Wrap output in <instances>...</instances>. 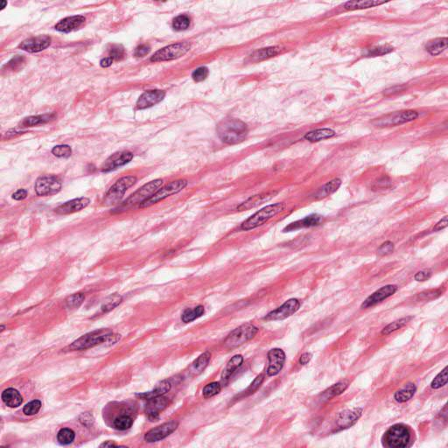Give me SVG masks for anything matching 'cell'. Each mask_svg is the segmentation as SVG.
<instances>
[{
	"instance_id": "obj_6",
	"label": "cell",
	"mask_w": 448,
	"mask_h": 448,
	"mask_svg": "<svg viewBox=\"0 0 448 448\" xmlns=\"http://www.w3.org/2000/svg\"><path fill=\"white\" fill-rule=\"evenodd\" d=\"M190 48H191V45L188 42L172 44V45L158 50L151 57V61L161 62V61H173L175 59H179L183 55H185L189 51Z\"/></svg>"
},
{
	"instance_id": "obj_2",
	"label": "cell",
	"mask_w": 448,
	"mask_h": 448,
	"mask_svg": "<svg viewBox=\"0 0 448 448\" xmlns=\"http://www.w3.org/2000/svg\"><path fill=\"white\" fill-rule=\"evenodd\" d=\"M120 339V335H114L110 331L101 329L83 335L74 341L70 348L71 350H83L93 348L102 343H115Z\"/></svg>"
},
{
	"instance_id": "obj_42",
	"label": "cell",
	"mask_w": 448,
	"mask_h": 448,
	"mask_svg": "<svg viewBox=\"0 0 448 448\" xmlns=\"http://www.w3.org/2000/svg\"><path fill=\"white\" fill-rule=\"evenodd\" d=\"M190 21L191 19L187 15H179L174 18L173 21V28L175 31L187 30L190 26Z\"/></svg>"
},
{
	"instance_id": "obj_53",
	"label": "cell",
	"mask_w": 448,
	"mask_h": 448,
	"mask_svg": "<svg viewBox=\"0 0 448 448\" xmlns=\"http://www.w3.org/2000/svg\"><path fill=\"white\" fill-rule=\"evenodd\" d=\"M264 377H265L264 375H259L257 378L253 381V383L251 384V386H250V387L247 389V391H246V395H247V396H248V395H251L254 392H257V390H258V388L261 386L262 383L264 382V379H265Z\"/></svg>"
},
{
	"instance_id": "obj_29",
	"label": "cell",
	"mask_w": 448,
	"mask_h": 448,
	"mask_svg": "<svg viewBox=\"0 0 448 448\" xmlns=\"http://www.w3.org/2000/svg\"><path fill=\"white\" fill-rule=\"evenodd\" d=\"M170 389H171V383L167 380H165V381H162L161 383H158L156 387L154 388L152 391L141 393V394H138L137 396H140L143 399L149 400V399H152L154 397L163 396L166 392H169Z\"/></svg>"
},
{
	"instance_id": "obj_51",
	"label": "cell",
	"mask_w": 448,
	"mask_h": 448,
	"mask_svg": "<svg viewBox=\"0 0 448 448\" xmlns=\"http://www.w3.org/2000/svg\"><path fill=\"white\" fill-rule=\"evenodd\" d=\"M41 407V403L39 400H34L24 406L23 412L27 416H32L38 413Z\"/></svg>"
},
{
	"instance_id": "obj_54",
	"label": "cell",
	"mask_w": 448,
	"mask_h": 448,
	"mask_svg": "<svg viewBox=\"0 0 448 448\" xmlns=\"http://www.w3.org/2000/svg\"><path fill=\"white\" fill-rule=\"evenodd\" d=\"M393 251H394V244L391 241H387L379 247L377 253L380 256H386Z\"/></svg>"
},
{
	"instance_id": "obj_32",
	"label": "cell",
	"mask_w": 448,
	"mask_h": 448,
	"mask_svg": "<svg viewBox=\"0 0 448 448\" xmlns=\"http://www.w3.org/2000/svg\"><path fill=\"white\" fill-rule=\"evenodd\" d=\"M448 40L447 38H438V39H432L429 42H427L426 45V49L430 54L435 56L444 52L445 50L448 48Z\"/></svg>"
},
{
	"instance_id": "obj_63",
	"label": "cell",
	"mask_w": 448,
	"mask_h": 448,
	"mask_svg": "<svg viewBox=\"0 0 448 448\" xmlns=\"http://www.w3.org/2000/svg\"><path fill=\"white\" fill-rule=\"evenodd\" d=\"M7 4V2L6 1H2V5H1V10H3L4 8V5Z\"/></svg>"
},
{
	"instance_id": "obj_44",
	"label": "cell",
	"mask_w": 448,
	"mask_h": 448,
	"mask_svg": "<svg viewBox=\"0 0 448 448\" xmlns=\"http://www.w3.org/2000/svg\"><path fill=\"white\" fill-rule=\"evenodd\" d=\"M393 51V48L390 45H381V46H376L374 48H370L367 51V56H381L387 54Z\"/></svg>"
},
{
	"instance_id": "obj_22",
	"label": "cell",
	"mask_w": 448,
	"mask_h": 448,
	"mask_svg": "<svg viewBox=\"0 0 448 448\" xmlns=\"http://www.w3.org/2000/svg\"><path fill=\"white\" fill-rule=\"evenodd\" d=\"M361 409L344 411L342 412H340L336 418V425L340 429H346L348 427H351L353 425H355L357 422V420L361 417Z\"/></svg>"
},
{
	"instance_id": "obj_24",
	"label": "cell",
	"mask_w": 448,
	"mask_h": 448,
	"mask_svg": "<svg viewBox=\"0 0 448 448\" xmlns=\"http://www.w3.org/2000/svg\"><path fill=\"white\" fill-rule=\"evenodd\" d=\"M276 195H277V192H270V193H266V194H261V195L251 196V198H249L248 200H245L242 204L239 205L237 207V210L244 211V210L254 209L257 206L263 204L264 202L270 200Z\"/></svg>"
},
{
	"instance_id": "obj_7",
	"label": "cell",
	"mask_w": 448,
	"mask_h": 448,
	"mask_svg": "<svg viewBox=\"0 0 448 448\" xmlns=\"http://www.w3.org/2000/svg\"><path fill=\"white\" fill-rule=\"evenodd\" d=\"M418 118V113L415 110H403L385 115L382 118L376 119L372 124L376 127L396 126L405 123L412 122Z\"/></svg>"
},
{
	"instance_id": "obj_57",
	"label": "cell",
	"mask_w": 448,
	"mask_h": 448,
	"mask_svg": "<svg viewBox=\"0 0 448 448\" xmlns=\"http://www.w3.org/2000/svg\"><path fill=\"white\" fill-rule=\"evenodd\" d=\"M448 225V215H446L444 217L442 218L440 220V222H437L435 224V226L433 228V231H440L442 230L446 229Z\"/></svg>"
},
{
	"instance_id": "obj_28",
	"label": "cell",
	"mask_w": 448,
	"mask_h": 448,
	"mask_svg": "<svg viewBox=\"0 0 448 448\" xmlns=\"http://www.w3.org/2000/svg\"><path fill=\"white\" fill-rule=\"evenodd\" d=\"M385 1H379V0H354L348 1L344 4V8L348 11H356V10H362V9L372 8L378 6L381 4H385Z\"/></svg>"
},
{
	"instance_id": "obj_62",
	"label": "cell",
	"mask_w": 448,
	"mask_h": 448,
	"mask_svg": "<svg viewBox=\"0 0 448 448\" xmlns=\"http://www.w3.org/2000/svg\"><path fill=\"white\" fill-rule=\"evenodd\" d=\"M101 447H117V445L114 444L113 442H107V443H104V444L101 445Z\"/></svg>"
},
{
	"instance_id": "obj_52",
	"label": "cell",
	"mask_w": 448,
	"mask_h": 448,
	"mask_svg": "<svg viewBox=\"0 0 448 448\" xmlns=\"http://www.w3.org/2000/svg\"><path fill=\"white\" fill-rule=\"evenodd\" d=\"M209 71L208 70V68L206 67H200L198 69H196L193 74H192V77L194 79V81H196V83H200L202 81H204L205 79L208 77L209 75Z\"/></svg>"
},
{
	"instance_id": "obj_47",
	"label": "cell",
	"mask_w": 448,
	"mask_h": 448,
	"mask_svg": "<svg viewBox=\"0 0 448 448\" xmlns=\"http://www.w3.org/2000/svg\"><path fill=\"white\" fill-rule=\"evenodd\" d=\"M85 296L83 293H76L72 296H70L68 300H66V306L69 309H74L79 307L81 305L83 304L84 301Z\"/></svg>"
},
{
	"instance_id": "obj_58",
	"label": "cell",
	"mask_w": 448,
	"mask_h": 448,
	"mask_svg": "<svg viewBox=\"0 0 448 448\" xmlns=\"http://www.w3.org/2000/svg\"><path fill=\"white\" fill-rule=\"evenodd\" d=\"M27 196V191L26 189H18L13 195V199L16 200H22L26 199Z\"/></svg>"
},
{
	"instance_id": "obj_41",
	"label": "cell",
	"mask_w": 448,
	"mask_h": 448,
	"mask_svg": "<svg viewBox=\"0 0 448 448\" xmlns=\"http://www.w3.org/2000/svg\"><path fill=\"white\" fill-rule=\"evenodd\" d=\"M121 302H122V297L118 295V294H113L111 296L108 297L105 300V302L102 305L101 308H102L103 312L107 313V312L111 311L115 307H117Z\"/></svg>"
},
{
	"instance_id": "obj_27",
	"label": "cell",
	"mask_w": 448,
	"mask_h": 448,
	"mask_svg": "<svg viewBox=\"0 0 448 448\" xmlns=\"http://www.w3.org/2000/svg\"><path fill=\"white\" fill-rule=\"evenodd\" d=\"M2 400L9 407L16 408L21 405L23 398L17 390L9 388L2 393Z\"/></svg>"
},
{
	"instance_id": "obj_13",
	"label": "cell",
	"mask_w": 448,
	"mask_h": 448,
	"mask_svg": "<svg viewBox=\"0 0 448 448\" xmlns=\"http://www.w3.org/2000/svg\"><path fill=\"white\" fill-rule=\"evenodd\" d=\"M133 159L131 152H118L109 156L101 166L103 173H109L128 164Z\"/></svg>"
},
{
	"instance_id": "obj_25",
	"label": "cell",
	"mask_w": 448,
	"mask_h": 448,
	"mask_svg": "<svg viewBox=\"0 0 448 448\" xmlns=\"http://www.w3.org/2000/svg\"><path fill=\"white\" fill-rule=\"evenodd\" d=\"M335 136V131L329 128H322L309 131L304 136V139L309 142L315 143L322 140H328Z\"/></svg>"
},
{
	"instance_id": "obj_40",
	"label": "cell",
	"mask_w": 448,
	"mask_h": 448,
	"mask_svg": "<svg viewBox=\"0 0 448 448\" xmlns=\"http://www.w3.org/2000/svg\"><path fill=\"white\" fill-rule=\"evenodd\" d=\"M347 387H348L347 383L340 382V383H336V384H334L329 389H327L326 392L323 393V396H324L325 399H330L332 397H335V396L340 395L342 392L346 391Z\"/></svg>"
},
{
	"instance_id": "obj_16",
	"label": "cell",
	"mask_w": 448,
	"mask_h": 448,
	"mask_svg": "<svg viewBox=\"0 0 448 448\" xmlns=\"http://www.w3.org/2000/svg\"><path fill=\"white\" fill-rule=\"evenodd\" d=\"M177 427H178V423L175 421L165 423L161 426L157 427L156 428H153L151 431H149L144 435V440L149 443H152V442H157V441L164 440L171 433H173L177 429Z\"/></svg>"
},
{
	"instance_id": "obj_33",
	"label": "cell",
	"mask_w": 448,
	"mask_h": 448,
	"mask_svg": "<svg viewBox=\"0 0 448 448\" xmlns=\"http://www.w3.org/2000/svg\"><path fill=\"white\" fill-rule=\"evenodd\" d=\"M243 362H244V357H242L241 355H236L235 357H232L230 361L228 362L226 368H225V370L222 373V381L227 382L231 377V375L233 374L235 370H237L240 366L242 365Z\"/></svg>"
},
{
	"instance_id": "obj_34",
	"label": "cell",
	"mask_w": 448,
	"mask_h": 448,
	"mask_svg": "<svg viewBox=\"0 0 448 448\" xmlns=\"http://www.w3.org/2000/svg\"><path fill=\"white\" fill-rule=\"evenodd\" d=\"M417 388L413 383H407L405 387L402 388L395 393L394 397L398 403H405L412 398Z\"/></svg>"
},
{
	"instance_id": "obj_9",
	"label": "cell",
	"mask_w": 448,
	"mask_h": 448,
	"mask_svg": "<svg viewBox=\"0 0 448 448\" xmlns=\"http://www.w3.org/2000/svg\"><path fill=\"white\" fill-rule=\"evenodd\" d=\"M257 331L258 329L252 324H244L231 332L225 340V345L228 348H236L254 338Z\"/></svg>"
},
{
	"instance_id": "obj_38",
	"label": "cell",
	"mask_w": 448,
	"mask_h": 448,
	"mask_svg": "<svg viewBox=\"0 0 448 448\" xmlns=\"http://www.w3.org/2000/svg\"><path fill=\"white\" fill-rule=\"evenodd\" d=\"M412 319V317L402 318V319L397 320L396 322H392L391 324H389L388 326L383 328V330H382V335H391L393 332L398 330V329L402 328L403 326H405Z\"/></svg>"
},
{
	"instance_id": "obj_11",
	"label": "cell",
	"mask_w": 448,
	"mask_h": 448,
	"mask_svg": "<svg viewBox=\"0 0 448 448\" xmlns=\"http://www.w3.org/2000/svg\"><path fill=\"white\" fill-rule=\"evenodd\" d=\"M61 179L54 175H44L37 179L35 182V192L39 196H50L61 191Z\"/></svg>"
},
{
	"instance_id": "obj_61",
	"label": "cell",
	"mask_w": 448,
	"mask_h": 448,
	"mask_svg": "<svg viewBox=\"0 0 448 448\" xmlns=\"http://www.w3.org/2000/svg\"><path fill=\"white\" fill-rule=\"evenodd\" d=\"M112 63H113V60L109 56L105 57L104 59H102L100 61V65L103 68H109V67L112 65Z\"/></svg>"
},
{
	"instance_id": "obj_60",
	"label": "cell",
	"mask_w": 448,
	"mask_h": 448,
	"mask_svg": "<svg viewBox=\"0 0 448 448\" xmlns=\"http://www.w3.org/2000/svg\"><path fill=\"white\" fill-rule=\"evenodd\" d=\"M312 359V354L310 353H305L300 358V363L301 365H305L307 364L309 361Z\"/></svg>"
},
{
	"instance_id": "obj_37",
	"label": "cell",
	"mask_w": 448,
	"mask_h": 448,
	"mask_svg": "<svg viewBox=\"0 0 448 448\" xmlns=\"http://www.w3.org/2000/svg\"><path fill=\"white\" fill-rule=\"evenodd\" d=\"M133 424L132 418L128 415H119L113 420V427L119 431H125L131 428Z\"/></svg>"
},
{
	"instance_id": "obj_3",
	"label": "cell",
	"mask_w": 448,
	"mask_h": 448,
	"mask_svg": "<svg viewBox=\"0 0 448 448\" xmlns=\"http://www.w3.org/2000/svg\"><path fill=\"white\" fill-rule=\"evenodd\" d=\"M286 209L285 203H275V204L266 206L265 208L260 209L256 213L252 215L251 217L245 220L242 225L241 230L244 231H251L257 229L258 227L264 225L266 222H268L271 218L274 217L277 215L281 213Z\"/></svg>"
},
{
	"instance_id": "obj_4",
	"label": "cell",
	"mask_w": 448,
	"mask_h": 448,
	"mask_svg": "<svg viewBox=\"0 0 448 448\" xmlns=\"http://www.w3.org/2000/svg\"><path fill=\"white\" fill-rule=\"evenodd\" d=\"M383 440V444L388 448H407L411 442V431L405 425L396 424L388 429Z\"/></svg>"
},
{
	"instance_id": "obj_30",
	"label": "cell",
	"mask_w": 448,
	"mask_h": 448,
	"mask_svg": "<svg viewBox=\"0 0 448 448\" xmlns=\"http://www.w3.org/2000/svg\"><path fill=\"white\" fill-rule=\"evenodd\" d=\"M55 118L54 114H44V115H37V116H31L25 118L21 123L23 127H34L40 125H44L47 123L52 121Z\"/></svg>"
},
{
	"instance_id": "obj_56",
	"label": "cell",
	"mask_w": 448,
	"mask_h": 448,
	"mask_svg": "<svg viewBox=\"0 0 448 448\" xmlns=\"http://www.w3.org/2000/svg\"><path fill=\"white\" fill-rule=\"evenodd\" d=\"M431 270H421V271H418L416 273V275L414 276V279L416 281H427L428 279L431 278Z\"/></svg>"
},
{
	"instance_id": "obj_20",
	"label": "cell",
	"mask_w": 448,
	"mask_h": 448,
	"mask_svg": "<svg viewBox=\"0 0 448 448\" xmlns=\"http://www.w3.org/2000/svg\"><path fill=\"white\" fill-rule=\"evenodd\" d=\"M85 21L86 18L81 15L65 18L58 22L54 28L61 33H70L80 29L85 24Z\"/></svg>"
},
{
	"instance_id": "obj_45",
	"label": "cell",
	"mask_w": 448,
	"mask_h": 448,
	"mask_svg": "<svg viewBox=\"0 0 448 448\" xmlns=\"http://www.w3.org/2000/svg\"><path fill=\"white\" fill-rule=\"evenodd\" d=\"M448 367H446L444 370H442L440 373L436 376L435 378L432 380L431 383V387L434 390L440 389L443 387L448 383Z\"/></svg>"
},
{
	"instance_id": "obj_21",
	"label": "cell",
	"mask_w": 448,
	"mask_h": 448,
	"mask_svg": "<svg viewBox=\"0 0 448 448\" xmlns=\"http://www.w3.org/2000/svg\"><path fill=\"white\" fill-rule=\"evenodd\" d=\"M322 220L323 218L322 215H319L317 214H313L301 220H298L296 222L290 223L284 229L283 231L284 232H291V231H298V230L305 229V228L318 226L322 223Z\"/></svg>"
},
{
	"instance_id": "obj_64",
	"label": "cell",
	"mask_w": 448,
	"mask_h": 448,
	"mask_svg": "<svg viewBox=\"0 0 448 448\" xmlns=\"http://www.w3.org/2000/svg\"><path fill=\"white\" fill-rule=\"evenodd\" d=\"M4 326H1V332H3V331H4Z\"/></svg>"
},
{
	"instance_id": "obj_12",
	"label": "cell",
	"mask_w": 448,
	"mask_h": 448,
	"mask_svg": "<svg viewBox=\"0 0 448 448\" xmlns=\"http://www.w3.org/2000/svg\"><path fill=\"white\" fill-rule=\"evenodd\" d=\"M300 302L297 299H291L279 307L271 311L265 317L266 321H282L290 317L300 309Z\"/></svg>"
},
{
	"instance_id": "obj_10",
	"label": "cell",
	"mask_w": 448,
	"mask_h": 448,
	"mask_svg": "<svg viewBox=\"0 0 448 448\" xmlns=\"http://www.w3.org/2000/svg\"><path fill=\"white\" fill-rule=\"evenodd\" d=\"M187 186V181L185 179H179V180H176V181L169 183L165 187L159 189L149 200L144 201L142 204L140 205V209L148 208L150 206L158 203L161 200H165V198H167L169 196H174V195H176L179 192L182 191L183 189Z\"/></svg>"
},
{
	"instance_id": "obj_14",
	"label": "cell",
	"mask_w": 448,
	"mask_h": 448,
	"mask_svg": "<svg viewBox=\"0 0 448 448\" xmlns=\"http://www.w3.org/2000/svg\"><path fill=\"white\" fill-rule=\"evenodd\" d=\"M51 44V38L48 35H39L26 39L19 44L18 48L28 53L41 52Z\"/></svg>"
},
{
	"instance_id": "obj_39",
	"label": "cell",
	"mask_w": 448,
	"mask_h": 448,
	"mask_svg": "<svg viewBox=\"0 0 448 448\" xmlns=\"http://www.w3.org/2000/svg\"><path fill=\"white\" fill-rule=\"evenodd\" d=\"M74 438H75V433L70 428L61 429L57 434V440L60 444L63 445V446L71 444L74 441Z\"/></svg>"
},
{
	"instance_id": "obj_26",
	"label": "cell",
	"mask_w": 448,
	"mask_h": 448,
	"mask_svg": "<svg viewBox=\"0 0 448 448\" xmlns=\"http://www.w3.org/2000/svg\"><path fill=\"white\" fill-rule=\"evenodd\" d=\"M282 48L280 47H269V48H261L257 49L255 52H253L250 58L252 61H260L264 60L270 59L271 57L276 56L281 53Z\"/></svg>"
},
{
	"instance_id": "obj_19",
	"label": "cell",
	"mask_w": 448,
	"mask_h": 448,
	"mask_svg": "<svg viewBox=\"0 0 448 448\" xmlns=\"http://www.w3.org/2000/svg\"><path fill=\"white\" fill-rule=\"evenodd\" d=\"M90 200L86 197L76 198L74 200H69L63 204L60 205L54 209V212L58 215H70V214L76 213L81 211L82 209H85L88 205L90 204Z\"/></svg>"
},
{
	"instance_id": "obj_35",
	"label": "cell",
	"mask_w": 448,
	"mask_h": 448,
	"mask_svg": "<svg viewBox=\"0 0 448 448\" xmlns=\"http://www.w3.org/2000/svg\"><path fill=\"white\" fill-rule=\"evenodd\" d=\"M210 357H211V354L208 352V351L201 354L200 357H198L196 361H194V363L192 365V371H194L196 374L201 373L209 364Z\"/></svg>"
},
{
	"instance_id": "obj_59",
	"label": "cell",
	"mask_w": 448,
	"mask_h": 448,
	"mask_svg": "<svg viewBox=\"0 0 448 448\" xmlns=\"http://www.w3.org/2000/svg\"><path fill=\"white\" fill-rule=\"evenodd\" d=\"M80 421L83 423L85 426H89L93 423V418L89 413L83 414L80 418Z\"/></svg>"
},
{
	"instance_id": "obj_43",
	"label": "cell",
	"mask_w": 448,
	"mask_h": 448,
	"mask_svg": "<svg viewBox=\"0 0 448 448\" xmlns=\"http://www.w3.org/2000/svg\"><path fill=\"white\" fill-rule=\"evenodd\" d=\"M25 64H26V59L23 56H20V55H16L15 57H13V59L9 61L6 65L4 66V69L6 68V71L8 70V71L15 72V71L22 70V68L24 67Z\"/></svg>"
},
{
	"instance_id": "obj_49",
	"label": "cell",
	"mask_w": 448,
	"mask_h": 448,
	"mask_svg": "<svg viewBox=\"0 0 448 448\" xmlns=\"http://www.w3.org/2000/svg\"><path fill=\"white\" fill-rule=\"evenodd\" d=\"M52 153L58 158H69L72 153V149L70 148V145L60 144L53 148Z\"/></svg>"
},
{
	"instance_id": "obj_46",
	"label": "cell",
	"mask_w": 448,
	"mask_h": 448,
	"mask_svg": "<svg viewBox=\"0 0 448 448\" xmlns=\"http://www.w3.org/2000/svg\"><path fill=\"white\" fill-rule=\"evenodd\" d=\"M221 384L220 383H217V382H214V383H209L208 385L205 386L203 391H202V394H203V396L205 398H209V397H212V396H215L217 395L221 392Z\"/></svg>"
},
{
	"instance_id": "obj_55",
	"label": "cell",
	"mask_w": 448,
	"mask_h": 448,
	"mask_svg": "<svg viewBox=\"0 0 448 448\" xmlns=\"http://www.w3.org/2000/svg\"><path fill=\"white\" fill-rule=\"evenodd\" d=\"M150 51H151V48L149 47L148 45L144 44V45H140L138 48H136L134 54L137 57H144L145 55H147Z\"/></svg>"
},
{
	"instance_id": "obj_23",
	"label": "cell",
	"mask_w": 448,
	"mask_h": 448,
	"mask_svg": "<svg viewBox=\"0 0 448 448\" xmlns=\"http://www.w3.org/2000/svg\"><path fill=\"white\" fill-rule=\"evenodd\" d=\"M168 405V401L163 396H158L152 399H149V402L145 407V412L148 416L149 419L154 420L159 418V415L161 412L165 409Z\"/></svg>"
},
{
	"instance_id": "obj_48",
	"label": "cell",
	"mask_w": 448,
	"mask_h": 448,
	"mask_svg": "<svg viewBox=\"0 0 448 448\" xmlns=\"http://www.w3.org/2000/svg\"><path fill=\"white\" fill-rule=\"evenodd\" d=\"M109 54L113 61H121L125 56V50L121 45H112L109 49Z\"/></svg>"
},
{
	"instance_id": "obj_8",
	"label": "cell",
	"mask_w": 448,
	"mask_h": 448,
	"mask_svg": "<svg viewBox=\"0 0 448 448\" xmlns=\"http://www.w3.org/2000/svg\"><path fill=\"white\" fill-rule=\"evenodd\" d=\"M136 182L137 178L134 176H125L119 179L106 194L105 204L110 206L118 203V201L122 199L123 196H125L127 190L132 187Z\"/></svg>"
},
{
	"instance_id": "obj_31",
	"label": "cell",
	"mask_w": 448,
	"mask_h": 448,
	"mask_svg": "<svg viewBox=\"0 0 448 448\" xmlns=\"http://www.w3.org/2000/svg\"><path fill=\"white\" fill-rule=\"evenodd\" d=\"M340 185H341V179H334L330 180L329 182L325 184L323 187H321L315 193L314 197L316 199H322V198H325L326 196H330V195L334 194L335 192L339 189Z\"/></svg>"
},
{
	"instance_id": "obj_17",
	"label": "cell",
	"mask_w": 448,
	"mask_h": 448,
	"mask_svg": "<svg viewBox=\"0 0 448 448\" xmlns=\"http://www.w3.org/2000/svg\"><path fill=\"white\" fill-rule=\"evenodd\" d=\"M269 366L266 373L269 376H274L283 369L286 361V354L280 348H273L268 353Z\"/></svg>"
},
{
	"instance_id": "obj_36",
	"label": "cell",
	"mask_w": 448,
	"mask_h": 448,
	"mask_svg": "<svg viewBox=\"0 0 448 448\" xmlns=\"http://www.w3.org/2000/svg\"><path fill=\"white\" fill-rule=\"evenodd\" d=\"M204 307L202 305H198L195 308L187 309L181 316V320L185 323L194 322L196 319L201 317L204 314Z\"/></svg>"
},
{
	"instance_id": "obj_15",
	"label": "cell",
	"mask_w": 448,
	"mask_h": 448,
	"mask_svg": "<svg viewBox=\"0 0 448 448\" xmlns=\"http://www.w3.org/2000/svg\"><path fill=\"white\" fill-rule=\"evenodd\" d=\"M397 287L395 285H388L380 288L377 291L373 292L370 296L368 297L363 303L361 304V308H370L378 304L389 297L392 296L397 291Z\"/></svg>"
},
{
	"instance_id": "obj_18",
	"label": "cell",
	"mask_w": 448,
	"mask_h": 448,
	"mask_svg": "<svg viewBox=\"0 0 448 448\" xmlns=\"http://www.w3.org/2000/svg\"><path fill=\"white\" fill-rule=\"evenodd\" d=\"M165 93L163 90H148L143 93L140 96L139 100L137 101L136 104V108L138 109H147L151 108L152 106L159 104L160 102L164 99Z\"/></svg>"
},
{
	"instance_id": "obj_1",
	"label": "cell",
	"mask_w": 448,
	"mask_h": 448,
	"mask_svg": "<svg viewBox=\"0 0 448 448\" xmlns=\"http://www.w3.org/2000/svg\"><path fill=\"white\" fill-rule=\"evenodd\" d=\"M216 131L219 139L222 142L228 144H236L246 139L248 135V127L241 120L227 118L218 124Z\"/></svg>"
},
{
	"instance_id": "obj_5",
	"label": "cell",
	"mask_w": 448,
	"mask_h": 448,
	"mask_svg": "<svg viewBox=\"0 0 448 448\" xmlns=\"http://www.w3.org/2000/svg\"><path fill=\"white\" fill-rule=\"evenodd\" d=\"M163 184L162 179H154L151 182L147 183L144 185L143 187H140L135 193H133L129 198L123 202V204L120 207V209L126 210L128 209H131L136 205L142 204L144 201L149 200L155 193H156L159 188L161 187Z\"/></svg>"
},
{
	"instance_id": "obj_50",
	"label": "cell",
	"mask_w": 448,
	"mask_h": 448,
	"mask_svg": "<svg viewBox=\"0 0 448 448\" xmlns=\"http://www.w3.org/2000/svg\"><path fill=\"white\" fill-rule=\"evenodd\" d=\"M442 290L441 289H432V290H427V291H425V292H420L418 293V300H434L436 298L440 297L441 294H442Z\"/></svg>"
}]
</instances>
